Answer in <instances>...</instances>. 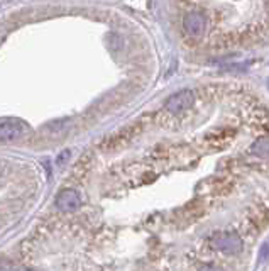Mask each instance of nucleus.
<instances>
[{
  "instance_id": "1",
  "label": "nucleus",
  "mask_w": 269,
  "mask_h": 271,
  "mask_svg": "<svg viewBox=\"0 0 269 271\" xmlns=\"http://www.w3.org/2000/svg\"><path fill=\"white\" fill-rule=\"evenodd\" d=\"M27 134H31V127L24 120L14 117L0 119V143L19 141V139L26 138Z\"/></svg>"
},
{
  "instance_id": "2",
  "label": "nucleus",
  "mask_w": 269,
  "mask_h": 271,
  "mask_svg": "<svg viewBox=\"0 0 269 271\" xmlns=\"http://www.w3.org/2000/svg\"><path fill=\"white\" fill-rule=\"evenodd\" d=\"M213 246L222 253L227 254H237L242 249V239L235 232H222L213 239Z\"/></svg>"
},
{
  "instance_id": "3",
  "label": "nucleus",
  "mask_w": 269,
  "mask_h": 271,
  "mask_svg": "<svg viewBox=\"0 0 269 271\" xmlns=\"http://www.w3.org/2000/svg\"><path fill=\"white\" fill-rule=\"evenodd\" d=\"M195 95L192 90H182L176 92L166 100V109H168L171 114H180L183 110H188L190 107L193 105Z\"/></svg>"
},
{
  "instance_id": "4",
  "label": "nucleus",
  "mask_w": 269,
  "mask_h": 271,
  "mask_svg": "<svg viewBox=\"0 0 269 271\" xmlns=\"http://www.w3.org/2000/svg\"><path fill=\"white\" fill-rule=\"evenodd\" d=\"M183 27L185 31L188 32L190 36L193 37H200L203 32H205L207 27V19L202 12H188L183 19Z\"/></svg>"
},
{
  "instance_id": "5",
  "label": "nucleus",
  "mask_w": 269,
  "mask_h": 271,
  "mask_svg": "<svg viewBox=\"0 0 269 271\" xmlns=\"http://www.w3.org/2000/svg\"><path fill=\"white\" fill-rule=\"evenodd\" d=\"M81 205V197L76 190L66 188L56 195V207L63 212H73Z\"/></svg>"
},
{
  "instance_id": "6",
  "label": "nucleus",
  "mask_w": 269,
  "mask_h": 271,
  "mask_svg": "<svg viewBox=\"0 0 269 271\" xmlns=\"http://www.w3.org/2000/svg\"><path fill=\"white\" fill-rule=\"evenodd\" d=\"M250 151L254 154H257V156H266L267 154V138H261L259 141L254 143Z\"/></svg>"
},
{
  "instance_id": "7",
  "label": "nucleus",
  "mask_w": 269,
  "mask_h": 271,
  "mask_svg": "<svg viewBox=\"0 0 269 271\" xmlns=\"http://www.w3.org/2000/svg\"><path fill=\"white\" fill-rule=\"evenodd\" d=\"M267 258V242H264L262 247H261V259L264 261Z\"/></svg>"
},
{
  "instance_id": "8",
  "label": "nucleus",
  "mask_w": 269,
  "mask_h": 271,
  "mask_svg": "<svg viewBox=\"0 0 269 271\" xmlns=\"http://www.w3.org/2000/svg\"><path fill=\"white\" fill-rule=\"evenodd\" d=\"M0 271H12V268L9 266V263H6V261H0Z\"/></svg>"
},
{
  "instance_id": "9",
  "label": "nucleus",
  "mask_w": 269,
  "mask_h": 271,
  "mask_svg": "<svg viewBox=\"0 0 269 271\" xmlns=\"http://www.w3.org/2000/svg\"><path fill=\"white\" fill-rule=\"evenodd\" d=\"M12 271H34V269H29L26 266H16V268H12Z\"/></svg>"
},
{
  "instance_id": "10",
  "label": "nucleus",
  "mask_w": 269,
  "mask_h": 271,
  "mask_svg": "<svg viewBox=\"0 0 269 271\" xmlns=\"http://www.w3.org/2000/svg\"><path fill=\"white\" fill-rule=\"evenodd\" d=\"M200 271H220L219 268H213V266H207V268H202Z\"/></svg>"
},
{
  "instance_id": "11",
  "label": "nucleus",
  "mask_w": 269,
  "mask_h": 271,
  "mask_svg": "<svg viewBox=\"0 0 269 271\" xmlns=\"http://www.w3.org/2000/svg\"><path fill=\"white\" fill-rule=\"evenodd\" d=\"M0 176H2V168H0Z\"/></svg>"
}]
</instances>
